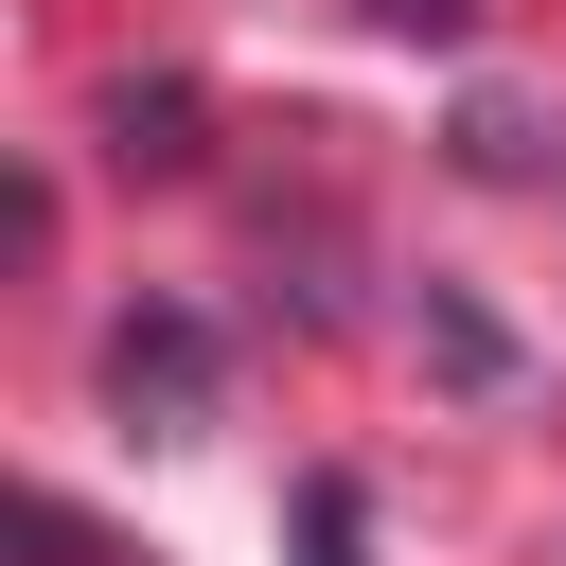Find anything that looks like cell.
Listing matches in <instances>:
<instances>
[{
	"instance_id": "1",
	"label": "cell",
	"mask_w": 566,
	"mask_h": 566,
	"mask_svg": "<svg viewBox=\"0 0 566 566\" xmlns=\"http://www.w3.org/2000/svg\"><path fill=\"white\" fill-rule=\"evenodd\" d=\"M212 389H230V354H212L195 301H124V318H106V407H124V424L177 442V424H212Z\"/></svg>"
},
{
	"instance_id": "2",
	"label": "cell",
	"mask_w": 566,
	"mask_h": 566,
	"mask_svg": "<svg viewBox=\"0 0 566 566\" xmlns=\"http://www.w3.org/2000/svg\"><path fill=\"white\" fill-rule=\"evenodd\" d=\"M195 124H212V106H195L177 71H142V88H106V159H124V177H195Z\"/></svg>"
},
{
	"instance_id": "3",
	"label": "cell",
	"mask_w": 566,
	"mask_h": 566,
	"mask_svg": "<svg viewBox=\"0 0 566 566\" xmlns=\"http://www.w3.org/2000/svg\"><path fill=\"white\" fill-rule=\"evenodd\" d=\"M301 566H371V495H354L336 460L301 478Z\"/></svg>"
},
{
	"instance_id": "4",
	"label": "cell",
	"mask_w": 566,
	"mask_h": 566,
	"mask_svg": "<svg viewBox=\"0 0 566 566\" xmlns=\"http://www.w3.org/2000/svg\"><path fill=\"white\" fill-rule=\"evenodd\" d=\"M424 336H442V371H460V389H495V371H513V354H495V318H460V301H424Z\"/></svg>"
},
{
	"instance_id": "5",
	"label": "cell",
	"mask_w": 566,
	"mask_h": 566,
	"mask_svg": "<svg viewBox=\"0 0 566 566\" xmlns=\"http://www.w3.org/2000/svg\"><path fill=\"white\" fill-rule=\"evenodd\" d=\"M354 18H371V35H424V53H442V35H478V0H354Z\"/></svg>"
},
{
	"instance_id": "6",
	"label": "cell",
	"mask_w": 566,
	"mask_h": 566,
	"mask_svg": "<svg viewBox=\"0 0 566 566\" xmlns=\"http://www.w3.org/2000/svg\"><path fill=\"white\" fill-rule=\"evenodd\" d=\"M18 531H35V566H106V548H88V513H71V495H35V513H18Z\"/></svg>"
}]
</instances>
